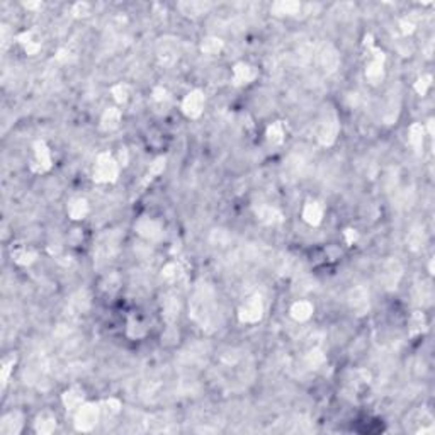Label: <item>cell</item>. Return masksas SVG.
Here are the masks:
<instances>
[{"instance_id": "5bb4252c", "label": "cell", "mask_w": 435, "mask_h": 435, "mask_svg": "<svg viewBox=\"0 0 435 435\" xmlns=\"http://www.w3.org/2000/svg\"><path fill=\"white\" fill-rule=\"evenodd\" d=\"M219 48H221V43H219V40H206L204 43H202V51L204 53H218Z\"/></svg>"}, {"instance_id": "6da1fadb", "label": "cell", "mask_w": 435, "mask_h": 435, "mask_svg": "<svg viewBox=\"0 0 435 435\" xmlns=\"http://www.w3.org/2000/svg\"><path fill=\"white\" fill-rule=\"evenodd\" d=\"M116 175H118V167H116V162L109 155H101L97 160L96 165V179L99 182H109L113 180Z\"/></svg>"}, {"instance_id": "9c48e42d", "label": "cell", "mask_w": 435, "mask_h": 435, "mask_svg": "<svg viewBox=\"0 0 435 435\" xmlns=\"http://www.w3.org/2000/svg\"><path fill=\"white\" fill-rule=\"evenodd\" d=\"M320 60H321V65L325 67V70H335L338 63V57L331 48H325L320 53Z\"/></svg>"}, {"instance_id": "9a60e30c", "label": "cell", "mask_w": 435, "mask_h": 435, "mask_svg": "<svg viewBox=\"0 0 435 435\" xmlns=\"http://www.w3.org/2000/svg\"><path fill=\"white\" fill-rule=\"evenodd\" d=\"M65 403H67L68 408H75L82 403V396L77 394L75 391H70V393L65 394Z\"/></svg>"}, {"instance_id": "7c38bea8", "label": "cell", "mask_w": 435, "mask_h": 435, "mask_svg": "<svg viewBox=\"0 0 435 435\" xmlns=\"http://www.w3.org/2000/svg\"><path fill=\"white\" fill-rule=\"evenodd\" d=\"M87 213V202L85 201H82V199H79V201H75L72 204V208H70V214L75 219H80L82 216H84V214Z\"/></svg>"}, {"instance_id": "5b68a950", "label": "cell", "mask_w": 435, "mask_h": 435, "mask_svg": "<svg viewBox=\"0 0 435 435\" xmlns=\"http://www.w3.org/2000/svg\"><path fill=\"white\" fill-rule=\"evenodd\" d=\"M262 314V304L258 299H253V301H248L247 304L242 308L240 311V318L243 321H257Z\"/></svg>"}, {"instance_id": "52a82bcc", "label": "cell", "mask_w": 435, "mask_h": 435, "mask_svg": "<svg viewBox=\"0 0 435 435\" xmlns=\"http://www.w3.org/2000/svg\"><path fill=\"white\" fill-rule=\"evenodd\" d=\"M291 313H292V316H294L296 320L303 321V320H308V318L311 316L313 306L309 303H306V301H298V303L291 308Z\"/></svg>"}, {"instance_id": "ba28073f", "label": "cell", "mask_w": 435, "mask_h": 435, "mask_svg": "<svg viewBox=\"0 0 435 435\" xmlns=\"http://www.w3.org/2000/svg\"><path fill=\"white\" fill-rule=\"evenodd\" d=\"M253 77H255V72H253L248 65H238V67L235 68V82L236 84H248Z\"/></svg>"}, {"instance_id": "30bf717a", "label": "cell", "mask_w": 435, "mask_h": 435, "mask_svg": "<svg viewBox=\"0 0 435 435\" xmlns=\"http://www.w3.org/2000/svg\"><path fill=\"white\" fill-rule=\"evenodd\" d=\"M350 303H352V308L357 309V311H364L367 308L369 301H367V294L364 292V289H355L354 292L350 294Z\"/></svg>"}, {"instance_id": "4fadbf2b", "label": "cell", "mask_w": 435, "mask_h": 435, "mask_svg": "<svg viewBox=\"0 0 435 435\" xmlns=\"http://www.w3.org/2000/svg\"><path fill=\"white\" fill-rule=\"evenodd\" d=\"M382 75V65H381V60H374V62L369 65L367 68V77L371 80H377L379 77Z\"/></svg>"}, {"instance_id": "3957f363", "label": "cell", "mask_w": 435, "mask_h": 435, "mask_svg": "<svg viewBox=\"0 0 435 435\" xmlns=\"http://www.w3.org/2000/svg\"><path fill=\"white\" fill-rule=\"evenodd\" d=\"M97 421V408L94 404H87V406L80 408L77 413V425L82 430H89L96 425Z\"/></svg>"}, {"instance_id": "8fae6325", "label": "cell", "mask_w": 435, "mask_h": 435, "mask_svg": "<svg viewBox=\"0 0 435 435\" xmlns=\"http://www.w3.org/2000/svg\"><path fill=\"white\" fill-rule=\"evenodd\" d=\"M119 118H121V114H119V111H116V109H109V111H107V113L104 114V118H102V126H104L106 129H113V128L118 126Z\"/></svg>"}, {"instance_id": "7a4b0ae2", "label": "cell", "mask_w": 435, "mask_h": 435, "mask_svg": "<svg viewBox=\"0 0 435 435\" xmlns=\"http://www.w3.org/2000/svg\"><path fill=\"white\" fill-rule=\"evenodd\" d=\"M202 106H204V97H202V94L199 92V90L189 94L182 102L184 113H186L187 116H191V118H197V116L202 113Z\"/></svg>"}, {"instance_id": "277c9868", "label": "cell", "mask_w": 435, "mask_h": 435, "mask_svg": "<svg viewBox=\"0 0 435 435\" xmlns=\"http://www.w3.org/2000/svg\"><path fill=\"white\" fill-rule=\"evenodd\" d=\"M337 131H338V124H337V119L335 116H326V121H321L320 124V140L323 145H330L331 141L335 140L337 136Z\"/></svg>"}, {"instance_id": "8992f818", "label": "cell", "mask_w": 435, "mask_h": 435, "mask_svg": "<svg viewBox=\"0 0 435 435\" xmlns=\"http://www.w3.org/2000/svg\"><path fill=\"white\" fill-rule=\"evenodd\" d=\"M304 219L311 225H318L321 221V214H323V209L318 202H308L306 208H304Z\"/></svg>"}, {"instance_id": "2e32d148", "label": "cell", "mask_w": 435, "mask_h": 435, "mask_svg": "<svg viewBox=\"0 0 435 435\" xmlns=\"http://www.w3.org/2000/svg\"><path fill=\"white\" fill-rule=\"evenodd\" d=\"M267 135H269V140L270 141H275V143H279V141L282 140V128H281V124H274V126H270L269 128V133H267Z\"/></svg>"}]
</instances>
